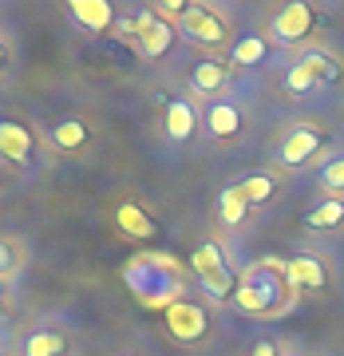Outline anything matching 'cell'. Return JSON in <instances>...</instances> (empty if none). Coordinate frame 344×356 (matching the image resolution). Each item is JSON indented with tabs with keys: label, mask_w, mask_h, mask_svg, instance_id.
I'll list each match as a JSON object with an SVG mask.
<instances>
[{
	"label": "cell",
	"mask_w": 344,
	"mask_h": 356,
	"mask_svg": "<svg viewBox=\"0 0 344 356\" xmlns=\"http://www.w3.org/2000/svg\"><path fill=\"white\" fill-rule=\"evenodd\" d=\"M123 281L147 309L166 313L170 305L186 301V273H182V261L170 254H135L123 266Z\"/></svg>",
	"instance_id": "cell-1"
},
{
	"label": "cell",
	"mask_w": 344,
	"mask_h": 356,
	"mask_svg": "<svg viewBox=\"0 0 344 356\" xmlns=\"http://www.w3.org/2000/svg\"><path fill=\"white\" fill-rule=\"evenodd\" d=\"M234 305L249 313V317H281L293 305V285L285 281V261L277 257H261L238 277L234 289Z\"/></svg>",
	"instance_id": "cell-2"
},
{
	"label": "cell",
	"mask_w": 344,
	"mask_h": 356,
	"mask_svg": "<svg viewBox=\"0 0 344 356\" xmlns=\"http://www.w3.org/2000/svg\"><path fill=\"white\" fill-rule=\"evenodd\" d=\"M190 266H194V277H198V285H202L214 301H222V297H234V289H238V277L229 273L226 266V254L218 250L214 242H202L198 250H194L190 257Z\"/></svg>",
	"instance_id": "cell-3"
},
{
	"label": "cell",
	"mask_w": 344,
	"mask_h": 356,
	"mask_svg": "<svg viewBox=\"0 0 344 356\" xmlns=\"http://www.w3.org/2000/svg\"><path fill=\"white\" fill-rule=\"evenodd\" d=\"M313 24H317V13L309 4H301V0H293V4H285V8L273 13V20H269V40L273 44H301L313 32Z\"/></svg>",
	"instance_id": "cell-4"
},
{
	"label": "cell",
	"mask_w": 344,
	"mask_h": 356,
	"mask_svg": "<svg viewBox=\"0 0 344 356\" xmlns=\"http://www.w3.org/2000/svg\"><path fill=\"white\" fill-rule=\"evenodd\" d=\"M131 24H135V44H139L142 56L158 60V56H166V51H170V44H174V28L166 24L158 13H151V8H139Z\"/></svg>",
	"instance_id": "cell-5"
},
{
	"label": "cell",
	"mask_w": 344,
	"mask_h": 356,
	"mask_svg": "<svg viewBox=\"0 0 344 356\" xmlns=\"http://www.w3.org/2000/svg\"><path fill=\"white\" fill-rule=\"evenodd\" d=\"M179 28L194 44H206V48H218V44H226V24H222V16L214 8H202V4H186L179 13Z\"/></svg>",
	"instance_id": "cell-6"
},
{
	"label": "cell",
	"mask_w": 344,
	"mask_h": 356,
	"mask_svg": "<svg viewBox=\"0 0 344 356\" xmlns=\"http://www.w3.org/2000/svg\"><path fill=\"white\" fill-rule=\"evenodd\" d=\"M163 317H166L170 337L182 341V344H198V341H206V332H210V317H206V309L194 305V301H179V305H170Z\"/></svg>",
	"instance_id": "cell-7"
},
{
	"label": "cell",
	"mask_w": 344,
	"mask_h": 356,
	"mask_svg": "<svg viewBox=\"0 0 344 356\" xmlns=\"http://www.w3.org/2000/svg\"><path fill=\"white\" fill-rule=\"evenodd\" d=\"M320 127H297V131H289L285 135V143L277 147V163L281 166H301V163H309L313 154H317V147H320Z\"/></svg>",
	"instance_id": "cell-8"
},
{
	"label": "cell",
	"mask_w": 344,
	"mask_h": 356,
	"mask_svg": "<svg viewBox=\"0 0 344 356\" xmlns=\"http://www.w3.org/2000/svg\"><path fill=\"white\" fill-rule=\"evenodd\" d=\"M67 13H72V20H76L83 32H107V28L115 24V8L107 0H72Z\"/></svg>",
	"instance_id": "cell-9"
},
{
	"label": "cell",
	"mask_w": 344,
	"mask_h": 356,
	"mask_svg": "<svg viewBox=\"0 0 344 356\" xmlns=\"http://www.w3.org/2000/svg\"><path fill=\"white\" fill-rule=\"evenodd\" d=\"M285 281L293 285V289H325V266H320L313 254H297L285 261Z\"/></svg>",
	"instance_id": "cell-10"
},
{
	"label": "cell",
	"mask_w": 344,
	"mask_h": 356,
	"mask_svg": "<svg viewBox=\"0 0 344 356\" xmlns=\"http://www.w3.org/2000/svg\"><path fill=\"white\" fill-rule=\"evenodd\" d=\"M0 154H4L8 163H20V166L32 159V135H28L24 123L0 119Z\"/></svg>",
	"instance_id": "cell-11"
},
{
	"label": "cell",
	"mask_w": 344,
	"mask_h": 356,
	"mask_svg": "<svg viewBox=\"0 0 344 356\" xmlns=\"http://www.w3.org/2000/svg\"><path fill=\"white\" fill-rule=\"evenodd\" d=\"M194 131H198V111H194V103H186V99L166 103V139L186 143V139H194Z\"/></svg>",
	"instance_id": "cell-12"
},
{
	"label": "cell",
	"mask_w": 344,
	"mask_h": 356,
	"mask_svg": "<svg viewBox=\"0 0 344 356\" xmlns=\"http://www.w3.org/2000/svg\"><path fill=\"white\" fill-rule=\"evenodd\" d=\"M242 127V111H238V103L229 99H214L206 107V131L214 135V139H229V135H238Z\"/></svg>",
	"instance_id": "cell-13"
},
{
	"label": "cell",
	"mask_w": 344,
	"mask_h": 356,
	"mask_svg": "<svg viewBox=\"0 0 344 356\" xmlns=\"http://www.w3.org/2000/svg\"><path fill=\"white\" fill-rule=\"evenodd\" d=\"M115 226L123 229V234H131V238H154V234H158V226L151 222V214H147L142 206H135V202L115 206Z\"/></svg>",
	"instance_id": "cell-14"
},
{
	"label": "cell",
	"mask_w": 344,
	"mask_h": 356,
	"mask_svg": "<svg viewBox=\"0 0 344 356\" xmlns=\"http://www.w3.org/2000/svg\"><path fill=\"white\" fill-rule=\"evenodd\" d=\"M88 123H79V119H64V123H56L51 127V147L56 151H79V147H88Z\"/></svg>",
	"instance_id": "cell-15"
},
{
	"label": "cell",
	"mask_w": 344,
	"mask_h": 356,
	"mask_svg": "<svg viewBox=\"0 0 344 356\" xmlns=\"http://www.w3.org/2000/svg\"><path fill=\"white\" fill-rule=\"evenodd\" d=\"M269 60V40L261 36H245L234 44V51H229V64H238V67H257V64H265Z\"/></svg>",
	"instance_id": "cell-16"
},
{
	"label": "cell",
	"mask_w": 344,
	"mask_h": 356,
	"mask_svg": "<svg viewBox=\"0 0 344 356\" xmlns=\"http://www.w3.org/2000/svg\"><path fill=\"white\" fill-rule=\"evenodd\" d=\"M190 83H194V91H206V95L222 91V88H226V64H218V60H202V64H194Z\"/></svg>",
	"instance_id": "cell-17"
},
{
	"label": "cell",
	"mask_w": 344,
	"mask_h": 356,
	"mask_svg": "<svg viewBox=\"0 0 344 356\" xmlns=\"http://www.w3.org/2000/svg\"><path fill=\"white\" fill-rule=\"evenodd\" d=\"M341 222H344V202L341 198H325V202H317L305 214L309 229H332V226H341Z\"/></svg>",
	"instance_id": "cell-18"
},
{
	"label": "cell",
	"mask_w": 344,
	"mask_h": 356,
	"mask_svg": "<svg viewBox=\"0 0 344 356\" xmlns=\"http://www.w3.org/2000/svg\"><path fill=\"white\" fill-rule=\"evenodd\" d=\"M238 191H242V198L249 206H261V202H269V198H273L277 182H273L269 175H245L242 182H238Z\"/></svg>",
	"instance_id": "cell-19"
},
{
	"label": "cell",
	"mask_w": 344,
	"mask_h": 356,
	"mask_svg": "<svg viewBox=\"0 0 344 356\" xmlns=\"http://www.w3.org/2000/svg\"><path fill=\"white\" fill-rule=\"evenodd\" d=\"M64 353V337L51 329H40L24 341V356H60Z\"/></svg>",
	"instance_id": "cell-20"
},
{
	"label": "cell",
	"mask_w": 344,
	"mask_h": 356,
	"mask_svg": "<svg viewBox=\"0 0 344 356\" xmlns=\"http://www.w3.org/2000/svg\"><path fill=\"white\" fill-rule=\"evenodd\" d=\"M218 210H222V222H226V226H238V222L245 218V210H249V202L242 198V191H238V182L222 191V202H218Z\"/></svg>",
	"instance_id": "cell-21"
},
{
	"label": "cell",
	"mask_w": 344,
	"mask_h": 356,
	"mask_svg": "<svg viewBox=\"0 0 344 356\" xmlns=\"http://www.w3.org/2000/svg\"><path fill=\"white\" fill-rule=\"evenodd\" d=\"M317 83H320V76L305 64V60H297V64L289 67V76H285V91H289V95H305V91H313Z\"/></svg>",
	"instance_id": "cell-22"
},
{
	"label": "cell",
	"mask_w": 344,
	"mask_h": 356,
	"mask_svg": "<svg viewBox=\"0 0 344 356\" xmlns=\"http://www.w3.org/2000/svg\"><path fill=\"white\" fill-rule=\"evenodd\" d=\"M301 60H305V64H309V67H313V72L320 76V83H332V79L341 76V67L332 64V60L325 56V51H305Z\"/></svg>",
	"instance_id": "cell-23"
},
{
	"label": "cell",
	"mask_w": 344,
	"mask_h": 356,
	"mask_svg": "<svg viewBox=\"0 0 344 356\" xmlns=\"http://www.w3.org/2000/svg\"><path fill=\"white\" fill-rule=\"evenodd\" d=\"M320 182L332 186V191H344V154H341V159H332V163L320 170Z\"/></svg>",
	"instance_id": "cell-24"
},
{
	"label": "cell",
	"mask_w": 344,
	"mask_h": 356,
	"mask_svg": "<svg viewBox=\"0 0 344 356\" xmlns=\"http://www.w3.org/2000/svg\"><path fill=\"white\" fill-rule=\"evenodd\" d=\"M16 269V250L8 242H0V277H8Z\"/></svg>",
	"instance_id": "cell-25"
},
{
	"label": "cell",
	"mask_w": 344,
	"mask_h": 356,
	"mask_svg": "<svg viewBox=\"0 0 344 356\" xmlns=\"http://www.w3.org/2000/svg\"><path fill=\"white\" fill-rule=\"evenodd\" d=\"M254 356H277V353H273V344H257Z\"/></svg>",
	"instance_id": "cell-26"
},
{
	"label": "cell",
	"mask_w": 344,
	"mask_h": 356,
	"mask_svg": "<svg viewBox=\"0 0 344 356\" xmlns=\"http://www.w3.org/2000/svg\"><path fill=\"white\" fill-rule=\"evenodd\" d=\"M4 64H8V48L0 44V72H4Z\"/></svg>",
	"instance_id": "cell-27"
}]
</instances>
